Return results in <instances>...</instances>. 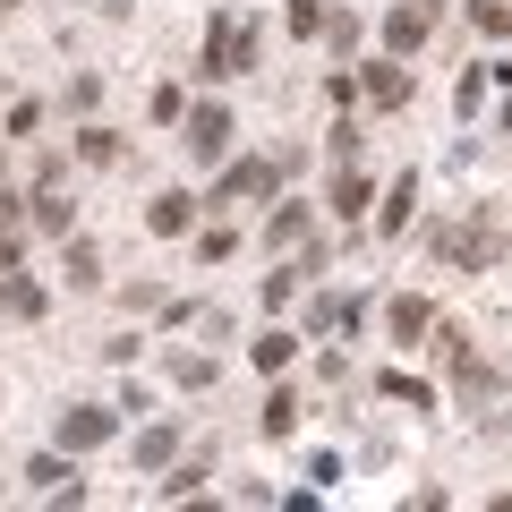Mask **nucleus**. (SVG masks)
Here are the masks:
<instances>
[{"instance_id": "6", "label": "nucleus", "mask_w": 512, "mask_h": 512, "mask_svg": "<svg viewBox=\"0 0 512 512\" xmlns=\"http://www.w3.org/2000/svg\"><path fill=\"white\" fill-rule=\"evenodd\" d=\"M436 248L453 256V265H495V256H504V239H495L487 222H461V231H436Z\"/></svg>"}, {"instance_id": "14", "label": "nucleus", "mask_w": 512, "mask_h": 512, "mask_svg": "<svg viewBox=\"0 0 512 512\" xmlns=\"http://www.w3.org/2000/svg\"><path fill=\"white\" fill-rule=\"evenodd\" d=\"M248 359L265 367V376H282V367L299 359V333H282V325H274V333H265V342H248Z\"/></svg>"}, {"instance_id": "25", "label": "nucleus", "mask_w": 512, "mask_h": 512, "mask_svg": "<svg viewBox=\"0 0 512 512\" xmlns=\"http://www.w3.org/2000/svg\"><path fill=\"white\" fill-rule=\"evenodd\" d=\"M299 239H308V205H282L274 214V248H299Z\"/></svg>"}, {"instance_id": "30", "label": "nucleus", "mask_w": 512, "mask_h": 512, "mask_svg": "<svg viewBox=\"0 0 512 512\" xmlns=\"http://www.w3.org/2000/svg\"><path fill=\"white\" fill-rule=\"evenodd\" d=\"M9 222H18V197H9V188H0V231H9Z\"/></svg>"}, {"instance_id": "28", "label": "nucleus", "mask_w": 512, "mask_h": 512, "mask_svg": "<svg viewBox=\"0 0 512 512\" xmlns=\"http://www.w3.org/2000/svg\"><path fill=\"white\" fill-rule=\"evenodd\" d=\"M77 154H86V163H111V154H120V137H111V128H86V137H77Z\"/></svg>"}, {"instance_id": "2", "label": "nucleus", "mask_w": 512, "mask_h": 512, "mask_svg": "<svg viewBox=\"0 0 512 512\" xmlns=\"http://www.w3.org/2000/svg\"><path fill=\"white\" fill-rule=\"evenodd\" d=\"M180 146H188V163H222V154H231V111L222 103L180 111Z\"/></svg>"}, {"instance_id": "22", "label": "nucleus", "mask_w": 512, "mask_h": 512, "mask_svg": "<svg viewBox=\"0 0 512 512\" xmlns=\"http://www.w3.org/2000/svg\"><path fill=\"white\" fill-rule=\"evenodd\" d=\"M171 384H188V393H205V384H214V359H197V350H180V359H171Z\"/></svg>"}, {"instance_id": "20", "label": "nucleus", "mask_w": 512, "mask_h": 512, "mask_svg": "<svg viewBox=\"0 0 512 512\" xmlns=\"http://www.w3.org/2000/svg\"><path fill=\"white\" fill-rule=\"evenodd\" d=\"M470 18H478V35L504 43V35H512V0H470Z\"/></svg>"}, {"instance_id": "15", "label": "nucleus", "mask_w": 512, "mask_h": 512, "mask_svg": "<svg viewBox=\"0 0 512 512\" xmlns=\"http://www.w3.org/2000/svg\"><path fill=\"white\" fill-rule=\"evenodd\" d=\"M376 393H384V402H410V410H436V393H427L419 376H402V367H384V376H376Z\"/></svg>"}, {"instance_id": "7", "label": "nucleus", "mask_w": 512, "mask_h": 512, "mask_svg": "<svg viewBox=\"0 0 512 512\" xmlns=\"http://www.w3.org/2000/svg\"><path fill=\"white\" fill-rule=\"evenodd\" d=\"M26 487H35V495H52V504H86V487H77L69 453H43V461H26Z\"/></svg>"}, {"instance_id": "12", "label": "nucleus", "mask_w": 512, "mask_h": 512, "mask_svg": "<svg viewBox=\"0 0 512 512\" xmlns=\"http://www.w3.org/2000/svg\"><path fill=\"white\" fill-rule=\"evenodd\" d=\"M0 308L18 316V325H35V316H43V282H26L18 265H9V282H0Z\"/></svg>"}, {"instance_id": "21", "label": "nucleus", "mask_w": 512, "mask_h": 512, "mask_svg": "<svg viewBox=\"0 0 512 512\" xmlns=\"http://www.w3.org/2000/svg\"><path fill=\"white\" fill-rule=\"evenodd\" d=\"M69 282H77V291H94V282H103V256H94L86 239H69Z\"/></svg>"}, {"instance_id": "16", "label": "nucleus", "mask_w": 512, "mask_h": 512, "mask_svg": "<svg viewBox=\"0 0 512 512\" xmlns=\"http://www.w3.org/2000/svg\"><path fill=\"white\" fill-rule=\"evenodd\" d=\"M171 453H180V427H171V419H163V427H146V436H137V470H163Z\"/></svg>"}, {"instance_id": "24", "label": "nucleus", "mask_w": 512, "mask_h": 512, "mask_svg": "<svg viewBox=\"0 0 512 512\" xmlns=\"http://www.w3.org/2000/svg\"><path fill=\"white\" fill-rule=\"evenodd\" d=\"M163 495H171V504H188V495H205V461H180V470L163 478Z\"/></svg>"}, {"instance_id": "13", "label": "nucleus", "mask_w": 512, "mask_h": 512, "mask_svg": "<svg viewBox=\"0 0 512 512\" xmlns=\"http://www.w3.org/2000/svg\"><path fill=\"white\" fill-rule=\"evenodd\" d=\"M427 333H436V308H427V299H393V342H427Z\"/></svg>"}, {"instance_id": "10", "label": "nucleus", "mask_w": 512, "mask_h": 512, "mask_svg": "<svg viewBox=\"0 0 512 512\" xmlns=\"http://www.w3.org/2000/svg\"><path fill=\"white\" fill-rule=\"evenodd\" d=\"M410 214H419V171H402V180L384 188V214H376V231H384V239H402V231H410Z\"/></svg>"}, {"instance_id": "11", "label": "nucleus", "mask_w": 512, "mask_h": 512, "mask_svg": "<svg viewBox=\"0 0 512 512\" xmlns=\"http://www.w3.org/2000/svg\"><path fill=\"white\" fill-rule=\"evenodd\" d=\"M367 197H376V188H367V171H359V163L333 171V197H325V205H333L342 222H359V214H367Z\"/></svg>"}, {"instance_id": "26", "label": "nucleus", "mask_w": 512, "mask_h": 512, "mask_svg": "<svg viewBox=\"0 0 512 512\" xmlns=\"http://www.w3.org/2000/svg\"><path fill=\"white\" fill-rule=\"evenodd\" d=\"M453 111H461V120H478V111H487V77H461V86H453Z\"/></svg>"}, {"instance_id": "17", "label": "nucleus", "mask_w": 512, "mask_h": 512, "mask_svg": "<svg viewBox=\"0 0 512 512\" xmlns=\"http://www.w3.org/2000/svg\"><path fill=\"white\" fill-rule=\"evenodd\" d=\"M359 316H367L359 299H316V308H308V333H333V325L350 333V325H359Z\"/></svg>"}, {"instance_id": "29", "label": "nucleus", "mask_w": 512, "mask_h": 512, "mask_svg": "<svg viewBox=\"0 0 512 512\" xmlns=\"http://www.w3.org/2000/svg\"><path fill=\"white\" fill-rule=\"evenodd\" d=\"M291 291H299V265L291 274H265V308H291Z\"/></svg>"}, {"instance_id": "1", "label": "nucleus", "mask_w": 512, "mask_h": 512, "mask_svg": "<svg viewBox=\"0 0 512 512\" xmlns=\"http://www.w3.org/2000/svg\"><path fill=\"white\" fill-rule=\"evenodd\" d=\"M248 69H256V18H248V9H214V18H205L197 77L222 86V77H248Z\"/></svg>"}, {"instance_id": "18", "label": "nucleus", "mask_w": 512, "mask_h": 512, "mask_svg": "<svg viewBox=\"0 0 512 512\" xmlns=\"http://www.w3.org/2000/svg\"><path fill=\"white\" fill-rule=\"evenodd\" d=\"M265 436H274V444L299 436V402H291V393H265Z\"/></svg>"}, {"instance_id": "8", "label": "nucleus", "mask_w": 512, "mask_h": 512, "mask_svg": "<svg viewBox=\"0 0 512 512\" xmlns=\"http://www.w3.org/2000/svg\"><path fill=\"white\" fill-rule=\"evenodd\" d=\"M427 35H436V0H402V9L384 18V43H393V52H419Z\"/></svg>"}, {"instance_id": "9", "label": "nucleus", "mask_w": 512, "mask_h": 512, "mask_svg": "<svg viewBox=\"0 0 512 512\" xmlns=\"http://www.w3.org/2000/svg\"><path fill=\"white\" fill-rule=\"evenodd\" d=\"M188 222H197V197H188V188H163V197L146 205V231H154V239H180Z\"/></svg>"}, {"instance_id": "27", "label": "nucleus", "mask_w": 512, "mask_h": 512, "mask_svg": "<svg viewBox=\"0 0 512 512\" xmlns=\"http://www.w3.org/2000/svg\"><path fill=\"white\" fill-rule=\"evenodd\" d=\"M325 18H333L325 0H291V35H325Z\"/></svg>"}, {"instance_id": "5", "label": "nucleus", "mask_w": 512, "mask_h": 512, "mask_svg": "<svg viewBox=\"0 0 512 512\" xmlns=\"http://www.w3.org/2000/svg\"><path fill=\"white\" fill-rule=\"evenodd\" d=\"M359 94H367V103H376V111H402V103H410V69H402V52H384V60H367Z\"/></svg>"}, {"instance_id": "23", "label": "nucleus", "mask_w": 512, "mask_h": 512, "mask_svg": "<svg viewBox=\"0 0 512 512\" xmlns=\"http://www.w3.org/2000/svg\"><path fill=\"white\" fill-rule=\"evenodd\" d=\"M359 35H367V26H359V18H350V9H333V18H325V43H333V52H342V60H350V52H359Z\"/></svg>"}, {"instance_id": "3", "label": "nucleus", "mask_w": 512, "mask_h": 512, "mask_svg": "<svg viewBox=\"0 0 512 512\" xmlns=\"http://www.w3.org/2000/svg\"><path fill=\"white\" fill-rule=\"evenodd\" d=\"M120 436V402H77V410H60V453H94V444H111Z\"/></svg>"}, {"instance_id": "4", "label": "nucleus", "mask_w": 512, "mask_h": 512, "mask_svg": "<svg viewBox=\"0 0 512 512\" xmlns=\"http://www.w3.org/2000/svg\"><path fill=\"white\" fill-rule=\"evenodd\" d=\"M291 163H299V154H282V163H231V171H222V188H214V205H231V197H274V188L291 180Z\"/></svg>"}, {"instance_id": "19", "label": "nucleus", "mask_w": 512, "mask_h": 512, "mask_svg": "<svg viewBox=\"0 0 512 512\" xmlns=\"http://www.w3.org/2000/svg\"><path fill=\"white\" fill-rule=\"evenodd\" d=\"M35 231H60V239H69V205H60V188H52V180L35 188Z\"/></svg>"}, {"instance_id": "31", "label": "nucleus", "mask_w": 512, "mask_h": 512, "mask_svg": "<svg viewBox=\"0 0 512 512\" xmlns=\"http://www.w3.org/2000/svg\"><path fill=\"white\" fill-rule=\"evenodd\" d=\"M504 137H512V103H504Z\"/></svg>"}, {"instance_id": "32", "label": "nucleus", "mask_w": 512, "mask_h": 512, "mask_svg": "<svg viewBox=\"0 0 512 512\" xmlns=\"http://www.w3.org/2000/svg\"><path fill=\"white\" fill-rule=\"evenodd\" d=\"M0 9H9V0H0Z\"/></svg>"}]
</instances>
